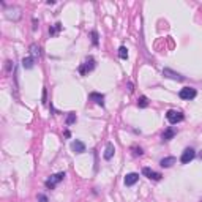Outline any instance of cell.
<instances>
[{
    "mask_svg": "<svg viewBox=\"0 0 202 202\" xmlns=\"http://www.w3.org/2000/svg\"><path fill=\"white\" fill-rule=\"evenodd\" d=\"M95 67H96V62H95V59L92 57V56H88L87 59H85V62L82 63V65L79 67V73L82 76H85L87 73H90V71H93L95 70Z\"/></svg>",
    "mask_w": 202,
    "mask_h": 202,
    "instance_id": "cell-1",
    "label": "cell"
},
{
    "mask_svg": "<svg viewBox=\"0 0 202 202\" xmlns=\"http://www.w3.org/2000/svg\"><path fill=\"white\" fill-rule=\"evenodd\" d=\"M67 177V174L65 172H59V174H54V175H51L49 180H46V188H49V189H54L59 183Z\"/></svg>",
    "mask_w": 202,
    "mask_h": 202,
    "instance_id": "cell-2",
    "label": "cell"
},
{
    "mask_svg": "<svg viewBox=\"0 0 202 202\" xmlns=\"http://www.w3.org/2000/svg\"><path fill=\"white\" fill-rule=\"evenodd\" d=\"M179 96L182 99H185V101H189V99H194L197 96V92H196V88H193V87H183L179 92Z\"/></svg>",
    "mask_w": 202,
    "mask_h": 202,
    "instance_id": "cell-3",
    "label": "cell"
},
{
    "mask_svg": "<svg viewBox=\"0 0 202 202\" xmlns=\"http://www.w3.org/2000/svg\"><path fill=\"white\" fill-rule=\"evenodd\" d=\"M166 118H168V122L171 125H177L179 122L183 120V114L180 111H174V109H171V111H168V114H166Z\"/></svg>",
    "mask_w": 202,
    "mask_h": 202,
    "instance_id": "cell-4",
    "label": "cell"
},
{
    "mask_svg": "<svg viewBox=\"0 0 202 202\" xmlns=\"http://www.w3.org/2000/svg\"><path fill=\"white\" fill-rule=\"evenodd\" d=\"M163 76L168 78V79H172V81H177V82H183V81H185V76H182L180 73L174 71L171 68H164L163 70Z\"/></svg>",
    "mask_w": 202,
    "mask_h": 202,
    "instance_id": "cell-5",
    "label": "cell"
},
{
    "mask_svg": "<svg viewBox=\"0 0 202 202\" xmlns=\"http://www.w3.org/2000/svg\"><path fill=\"white\" fill-rule=\"evenodd\" d=\"M194 157H196V152H194V149H191V147H188V149H185V150H183L182 157H180V163H182V164H188L189 161H193V160H194Z\"/></svg>",
    "mask_w": 202,
    "mask_h": 202,
    "instance_id": "cell-6",
    "label": "cell"
},
{
    "mask_svg": "<svg viewBox=\"0 0 202 202\" xmlns=\"http://www.w3.org/2000/svg\"><path fill=\"white\" fill-rule=\"evenodd\" d=\"M21 11H22V10H21L19 6H13V8H8V10H6V13H5V16L8 17V19L17 21V19L21 17V14H22Z\"/></svg>",
    "mask_w": 202,
    "mask_h": 202,
    "instance_id": "cell-7",
    "label": "cell"
},
{
    "mask_svg": "<svg viewBox=\"0 0 202 202\" xmlns=\"http://www.w3.org/2000/svg\"><path fill=\"white\" fill-rule=\"evenodd\" d=\"M142 174H144L147 179H150V180H157V182L161 180V177H163L160 172H155V171H152L150 168H144V169H142Z\"/></svg>",
    "mask_w": 202,
    "mask_h": 202,
    "instance_id": "cell-8",
    "label": "cell"
},
{
    "mask_svg": "<svg viewBox=\"0 0 202 202\" xmlns=\"http://www.w3.org/2000/svg\"><path fill=\"white\" fill-rule=\"evenodd\" d=\"M71 150L74 152V153H84L85 152V144L82 142V141H73L71 142Z\"/></svg>",
    "mask_w": 202,
    "mask_h": 202,
    "instance_id": "cell-9",
    "label": "cell"
},
{
    "mask_svg": "<svg viewBox=\"0 0 202 202\" xmlns=\"http://www.w3.org/2000/svg\"><path fill=\"white\" fill-rule=\"evenodd\" d=\"M114 153H115V147H114L112 142H109V144L106 145V150H104V153H103V158H104L106 161H109V160H112Z\"/></svg>",
    "mask_w": 202,
    "mask_h": 202,
    "instance_id": "cell-10",
    "label": "cell"
},
{
    "mask_svg": "<svg viewBox=\"0 0 202 202\" xmlns=\"http://www.w3.org/2000/svg\"><path fill=\"white\" fill-rule=\"evenodd\" d=\"M137 180H139V174H136V172L126 174V175H125V185L126 186H133Z\"/></svg>",
    "mask_w": 202,
    "mask_h": 202,
    "instance_id": "cell-11",
    "label": "cell"
},
{
    "mask_svg": "<svg viewBox=\"0 0 202 202\" xmlns=\"http://www.w3.org/2000/svg\"><path fill=\"white\" fill-rule=\"evenodd\" d=\"M88 98H90L92 101H95L96 104L104 106V95H103V93H98V92H92V93L88 95Z\"/></svg>",
    "mask_w": 202,
    "mask_h": 202,
    "instance_id": "cell-12",
    "label": "cell"
},
{
    "mask_svg": "<svg viewBox=\"0 0 202 202\" xmlns=\"http://www.w3.org/2000/svg\"><path fill=\"white\" fill-rule=\"evenodd\" d=\"M29 51H30V57H33V59H40L41 56H43V51H41V48L38 44H30V48H29Z\"/></svg>",
    "mask_w": 202,
    "mask_h": 202,
    "instance_id": "cell-13",
    "label": "cell"
},
{
    "mask_svg": "<svg viewBox=\"0 0 202 202\" xmlns=\"http://www.w3.org/2000/svg\"><path fill=\"white\" fill-rule=\"evenodd\" d=\"M175 134H177L175 128H172V126H171V128H168V130L163 133V142H169V141H171Z\"/></svg>",
    "mask_w": 202,
    "mask_h": 202,
    "instance_id": "cell-14",
    "label": "cell"
},
{
    "mask_svg": "<svg viewBox=\"0 0 202 202\" xmlns=\"http://www.w3.org/2000/svg\"><path fill=\"white\" fill-rule=\"evenodd\" d=\"M175 158H174V157H166V158H163L161 161H160V166L161 168H164V169H168V168H171L172 166V164H175Z\"/></svg>",
    "mask_w": 202,
    "mask_h": 202,
    "instance_id": "cell-15",
    "label": "cell"
},
{
    "mask_svg": "<svg viewBox=\"0 0 202 202\" xmlns=\"http://www.w3.org/2000/svg\"><path fill=\"white\" fill-rule=\"evenodd\" d=\"M22 67L25 70H32L35 67V59L33 57H24L22 59Z\"/></svg>",
    "mask_w": 202,
    "mask_h": 202,
    "instance_id": "cell-16",
    "label": "cell"
},
{
    "mask_svg": "<svg viewBox=\"0 0 202 202\" xmlns=\"http://www.w3.org/2000/svg\"><path fill=\"white\" fill-rule=\"evenodd\" d=\"M137 106H139L141 109H145L147 106H149V98L147 96H139V99H137Z\"/></svg>",
    "mask_w": 202,
    "mask_h": 202,
    "instance_id": "cell-17",
    "label": "cell"
},
{
    "mask_svg": "<svg viewBox=\"0 0 202 202\" xmlns=\"http://www.w3.org/2000/svg\"><path fill=\"white\" fill-rule=\"evenodd\" d=\"M76 120H78L76 112H70V114H68V117H67V120H65V123L70 126V125H73V123H76Z\"/></svg>",
    "mask_w": 202,
    "mask_h": 202,
    "instance_id": "cell-18",
    "label": "cell"
},
{
    "mask_svg": "<svg viewBox=\"0 0 202 202\" xmlns=\"http://www.w3.org/2000/svg\"><path fill=\"white\" fill-rule=\"evenodd\" d=\"M118 57L123 59V60L128 59V49L125 48V46H120V48H118Z\"/></svg>",
    "mask_w": 202,
    "mask_h": 202,
    "instance_id": "cell-19",
    "label": "cell"
},
{
    "mask_svg": "<svg viewBox=\"0 0 202 202\" xmlns=\"http://www.w3.org/2000/svg\"><path fill=\"white\" fill-rule=\"evenodd\" d=\"M60 30H62V24H60V22H57L54 27H51V29H49V35H57Z\"/></svg>",
    "mask_w": 202,
    "mask_h": 202,
    "instance_id": "cell-20",
    "label": "cell"
},
{
    "mask_svg": "<svg viewBox=\"0 0 202 202\" xmlns=\"http://www.w3.org/2000/svg\"><path fill=\"white\" fill-rule=\"evenodd\" d=\"M90 36H92V43H93V46H98V33H96V30H92Z\"/></svg>",
    "mask_w": 202,
    "mask_h": 202,
    "instance_id": "cell-21",
    "label": "cell"
},
{
    "mask_svg": "<svg viewBox=\"0 0 202 202\" xmlns=\"http://www.w3.org/2000/svg\"><path fill=\"white\" fill-rule=\"evenodd\" d=\"M133 150H134V155H136V157H142V155H144V152H142L141 147H133Z\"/></svg>",
    "mask_w": 202,
    "mask_h": 202,
    "instance_id": "cell-22",
    "label": "cell"
},
{
    "mask_svg": "<svg viewBox=\"0 0 202 202\" xmlns=\"http://www.w3.org/2000/svg\"><path fill=\"white\" fill-rule=\"evenodd\" d=\"M36 199H38V202H49V199H48V196H46V194H38V197H36Z\"/></svg>",
    "mask_w": 202,
    "mask_h": 202,
    "instance_id": "cell-23",
    "label": "cell"
},
{
    "mask_svg": "<svg viewBox=\"0 0 202 202\" xmlns=\"http://www.w3.org/2000/svg\"><path fill=\"white\" fill-rule=\"evenodd\" d=\"M46 95H48V90H46V88H43V104H46V103H48V101H46Z\"/></svg>",
    "mask_w": 202,
    "mask_h": 202,
    "instance_id": "cell-24",
    "label": "cell"
},
{
    "mask_svg": "<svg viewBox=\"0 0 202 202\" xmlns=\"http://www.w3.org/2000/svg\"><path fill=\"white\" fill-rule=\"evenodd\" d=\"M32 22H33V25H32V29H33V30H36V29H38V27H40V25H38L40 22H38V21H36V19H35V17H33V21H32Z\"/></svg>",
    "mask_w": 202,
    "mask_h": 202,
    "instance_id": "cell-25",
    "label": "cell"
},
{
    "mask_svg": "<svg viewBox=\"0 0 202 202\" xmlns=\"http://www.w3.org/2000/svg\"><path fill=\"white\" fill-rule=\"evenodd\" d=\"M126 88H128V92H134V85H133V82H128V84H126Z\"/></svg>",
    "mask_w": 202,
    "mask_h": 202,
    "instance_id": "cell-26",
    "label": "cell"
}]
</instances>
